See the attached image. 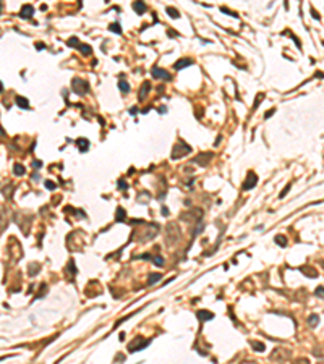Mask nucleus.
I'll return each mask as SVG.
<instances>
[{"label":"nucleus","mask_w":324,"mask_h":364,"mask_svg":"<svg viewBox=\"0 0 324 364\" xmlns=\"http://www.w3.org/2000/svg\"><path fill=\"white\" fill-rule=\"evenodd\" d=\"M76 144L79 147V151L84 152V151H88V147H89V141L86 138H79V139H76Z\"/></svg>","instance_id":"nucleus-12"},{"label":"nucleus","mask_w":324,"mask_h":364,"mask_svg":"<svg viewBox=\"0 0 324 364\" xmlns=\"http://www.w3.org/2000/svg\"><path fill=\"white\" fill-rule=\"evenodd\" d=\"M314 295H316V296H319V298H324V287H318Z\"/></svg>","instance_id":"nucleus-28"},{"label":"nucleus","mask_w":324,"mask_h":364,"mask_svg":"<svg viewBox=\"0 0 324 364\" xmlns=\"http://www.w3.org/2000/svg\"><path fill=\"white\" fill-rule=\"evenodd\" d=\"M250 345H251V348H253V350L259 351V353H261V351H264V350H266L264 343H261V342H254V340H251V342H250Z\"/></svg>","instance_id":"nucleus-17"},{"label":"nucleus","mask_w":324,"mask_h":364,"mask_svg":"<svg viewBox=\"0 0 324 364\" xmlns=\"http://www.w3.org/2000/svg\"><path fill=\"white\" fill-rule=\"evenodd\" d=\"M45 188H47V190H55V183H52V181H50V180H45Z\"/></svg>","instance_id":"nucleus-31"},{"label":"nucleus","mask_w":324,"mask_h":364,"mask_svg":"<svg viewBox=\"0 0 324 364\" xmlns=\"http://www.w3.org/2000/svg\"><path fill=\"white\" fill-rule=\"evenodd\" d=\"M151 261H152V262H154L156 265H159V267H161V265H164V259L161 257V256H154V257H152Z\"/></svg>","instance_id":"nucleus-27"},{"label":"nucleus","mask_w":324,"mask_h":364,"mask_svg":"<svg viewBox=\"0 0 324 364\" xmlns=\"http://www.w3.org/2000/svg\"><path fill=\"white\" fill-rule=\"evenodd\" d=\"M274 112H276L274 109H271V110H269V112H268V113H266V115H264V118H269V117H271V115H272V113H274Z\"/></svg>","instance_id":"nucleus-34"},{"label":"nucleus","mask_w":324,"mask_h":364,"mask_svg":"<svg viewBox=\"0 0 324 364\" xmlns=\"http://www.w3.org/2000/svg\"><path fill=\"white\" fill-rule=\"evenodd\" d=\"M152 76L154 78H157V79H164V81H170V73L169 71H166V70H162V68H159V66H154L152 68Z\"/></svg>","instance_id":"nucleus-4"},{"label":"nucleus","mask_w":324,"mask_h":364,"mask_svg":"<svg viewBox=\"0 0 324 364\" xmlns=\"http://www.w3.org/2000/svg\"><path fill=\"white\" fill-rule=\"evenodd\" d=\"M196 316H198V319H200L201 322H204V321H209V319H212V317H214V314H212V312H209V311H198L196 312Z\"/></svg>","instance_id":"nucleus-11"},{"label":"nucleus","mask_w":324,"mask_h":364,"mask_svg":"<svg viewBox=\"0 0 324 364\" xmlns=\"http://www.w3.org/2000/svg\"><path fill=\"white\" fill-rule=\"evenodd\" d=\"M32 165H34V167H36V168H41V165H42V162H41V160H34V162H32Z\"/></svg>","instance_id":"nucleus-33"},{"label":"nucleus","mask_w":324,"mask_h":364,"mask_svg":"<svg viewBox=\"0 0 324 364\" xmlns=\"http://www.w3.org/2000/svg\"><path fill=\"white\" fill-rule=\"evenodd\" d=\"M311 13H313V18H318V20H319V15H318V13H316V11H314V10H313V11H311Z\"/></svg>","instance_id":"nucleus-36"},{"label":"nucleus","mask_w":324,"mask_h":364,"mask_svg":"<svg viewBox=\"0 0 324 364\" xmlns=\"http://www.w3.org/2000/svg\"><path fill=\"white\" fill-rule=\"evenodd\" d=\"M149 342L151 340H141L139 337L136 338V340H133L132 343L128 345V350H130V353H135V351H141L144 348V346H147L149 345Z\"/></svg>","instance_id":"nucleus-3"},{"label":"nucleus","mask_w":324,"mask_h":364,"mask_svg":"<svg viewBox=\"0 0 324 364\" xmlns=\"http://www.w3.org/2000/svg\"><path fill=\"white\" fill-rule=\"evenodd\" d=\"M211 159H212V154L211 152H206V154H200V157H195V162L200 163V165H208Z\"/></svg>","instance_id":"nucleus-6"},{"label":"nucleus","mask_w":324,"mask_h":364,"mask_svg":"<svg viewBox=\"0 0 324 364\" xmlns=\"http://www.w3.org/2000/svg\"><path fill=\"white\" fill-rule=\"evenodd\" d=\"M0 134H5V133H3V131H2V128H0Z\"/></svg>","instance_id":"nucleus-39"},{"label":"nucleus","mask_w":324,"mask_h":364,"mask_svg":"<svg viewBox=\"0 0 324 364\" xmlns=\"http://www.w3.org/2000/svg\"><path fill=\"white\" fill-rule=\"evenodd\" d=\"M193 63V60L191 58H180V60H177L175 62V70H183V68H186V66H190Z\"/></svg>","instance_id":"nucleus-7"},{"label":"nucleus","mask_w":324,"mask_h":364,"mask_svg":"<svg viewBox=\"0 0 324 364\" xmlns=\"http://www.w3.org/2000/svg\"><path fill=\"white\" fill-rule=\"evenodd\" d=\"M276 243L280 244L282 248H285V246H287V238L284 236V235H277V236H276Z\"/></svg>","instance_id":"nucleus-21"},{"label":"nucleus","mask_w":324,"mask_h":364,"mask_svg":"<svg viewBox=\"0 0 324 364\" xmlns=\"http://www.w3.org/2000/svg\"><path fill=\"white\" fill-rule=\"evenodd\" d=\"M162 278V274H151L149 275V280H147V285H154V283L157 280H161Z\"/></svg>","instance_id":"nucleus-19"},{"label":"nucleus","mask_w":324,"mask_h":364,"mask_svg":"<svg viewBox=\"0 0 324 364\" xmlns=\"http://www.w3.org/2000/svg\"><path fill=\"white\" fill-rule=\"evenodd\" d=\"M130 113H132V115H135V113H138V109H136V107H132V109H130Z\"/></svg>","instance_id":"nucleus-35"},{"label":"nucleus","mask_w":324,"mask_h":364,"mask_svg":"<svg viewBox=\"0 0 324 364\" xmlns=\"http://www.w3.org/2000/svg\"><path fill=\"white\" fill-rule=\"evenodd\" d=\"M167 15L170 16V18H180V13H178V10L177 8H172V7H167Z\"/></svg>","instance_id":"nucleus-18"},{"label":"nucleus","mask_w":324,"mask_h":364,"mask_svg":"<svg viewBox=\"0 0 324 364\" xmlns=\"http://www.w3.org/2000/svg\"><path fill=\"white\" fill-rule=\"evenodd\" d=\"M300 270L303 272L305 275H308V277H311V278H314V277H318V272L314 270V269H311V267H300Z\"/></svg>","instance_id":"nucleus-14"},{"label":"nucleus","mask_w":324,"mask_h":364,"mask_svg":"<svg viewBox=\"0 0 324 364\" xmlns=\"http://www.w3.org/2000/svg\"><path fill=\"white\" fill-rule=\"evenodd\" d=\"M2 91H3V86H2V83H0V92H2Z\"/></svg>","instance_id":"nucleus-38"},{"label":"nucleus","mask_w":324,"mask_h":364,"mask_svg":"<svg viewBox=\"0 0 324 364\" xmlns=\"http://www.w3.org/2000/svg\"><path fill=\"white\" fill-rule=\"evenodd\" d=\"M16 105H18V107H21V109H29V102H28V99H25V97H20V96H18V97H16Z\"/></svg>","instance_id":"nucleus-15"},{"label":"nucleus","mask_w":324,"mask_h":364,"mask_svg":"<svg viewBox=\"0 0 324 364\" xmlns=\"http://www.w3.org/2000/svg\"><path fill=\"white\" fill-rule=\"evenodd\" d=\"M162 214H164V215H169V209L164 207V209H162Z\"/></svg>","instance_id":"nucleus-37"},{"label":"nucleus","mask_w":324,"mask_h":364,"mask_svg":"<svg viewBox=\"0 0 324 364\" xmlns=\"http://www.w3.org/2000/svg\"><path fill=\"white\" fill-rule=\"evenodd\" d=\"M32 13H34L32 5H23V8L20 11V16H21V18H31Z\"/></svg>","instance_id":"nucleus-8"},{"label":"nucleus","mask_w":324,"mask_h":364,"mask_svg":"<svg viewBox=\"0 0 324 364\" xmlns=\"http://www.w3.org/2000/svg\"><path fill=\"white\" fill-rule=\"evenodd\" d=\"M118 88H120V91H122L123 94L130 92V84H128L127 79H120V81H118Z\"/></svg>","instance_id":"nucleus-16"},{"label":"nucleus","mask_w":324,"mask_h":364,"mask_svg":"<svg viewBox=\"0 0 324 364\" xmlns=\"http://www.w3.org/2000/svg\"><path fill=\"white\" fill-rule=\"evenodd\" d=\"M68 270H70V274H71V277H75L76 275V267H75V261H70L68 262Z\"/></svg>","instance_id":"nucleus-23"},{"label":"nucleus","mask_w":324,"mask_h":364,"mask_svg":"<svg viewBox=\"0 0 324 364\" xmlns=\"http://www.w3.org/2000/svg\"><path fill=\"white\" fill-rule=\"evenodd\" d=\"M318 322H319V317H318V314H311V316L308 317V324H310L311 327H316Z\"/></svg>","instance_id":"nucleus-20"},{"label":"nucleus","mask_w":324,"mask_h":364,"mask_svg":"<svg viewBox=\"0 0 324 364\" xmlns=\"http://www.w3.org/2000/svg\"><path fill=\"white\" fill-rule=\"evenodd\" d=\"M133 8H135V11L138 15H143L146 11V3L143 2V0H136V2L133 3Z\"/></svg>","instance_id":"nucleus-10"},{"label":"nucleus","mask_w":324,"mask_h":364,"mask_svg":"<svg viewBox=\"0 0 324 364\" xmlns=\"http://www.w3.org/2000/svg\"><path fill=\"white\" fill-rule=\"evenodd\" d=\"M118 188H120V190H128V185L125 183L123 180H120V181H118Z\"/></svg>","instance_id":"nucleus-32"},{"label":"nucleus","mask_w":324,"mask_h":364,"mask_svg":"<svg viewBox=\"0 0 324 364\" xmlns=\"http://www.w3.org/2000/svg\"><path fill=\"white\" fill-rule=\"evenodd\" d=\"M190 152H191V147L186 143H183V141H180V143L175 144L173 151H172V159H180L186 154H190Z\"/></svg>","instance_id":"nucleus-2"},{"label":"nucleus","mask_w":324,"mask_h":364,"mask_svg":"<svg viewBox=\"0 0 324 364\" xmlns=\"http://www.w3.org/2000/svg\"><path fill=\"white\" fill-rule=\"evenodd\" d=\"M79 50H81L83 55H91V47H89V45H79Z\"/></svg>","instance_id":"nucleus-26"},{"label":"nucleus","mask_w":324,"mask_h":364,"mask_svg":"<svg viewBox=\"0 0 324 364\" xmlns=\"http://www.w3.org/2000/svg\"><path fill=\"white\" fill-rule=\"evenodd\" d=\"M220 10H222V11H224L225 15H230V16H234V18H238V15H237V13H234V11H232V10H227L225 7H222Z\"/></svg>","instance_id":"nucleus-29"},{"label":"nucleus","mask_w":324,"mask_h":364,"mask_svg":"<svg viewBox=\"0 0 324 364\" xmlns=\"http://www.w3.org/2000/svg\"><path fill=\"white\" fill-rule=\"evenodd\" d=\"M256 181H258V177H256V173H253V172H250L248 173V177H246V180H245V183H243V190H251V188H254L256 186Z\"/></svg>","instance_id":"nucleus-5"},{"label":"nucleus","mask_w":324,"mask_h":364,"mask_svg":"<svg viewBox=\"0 0 324 364\" xmlns=\"http://www.w3.org/2000/svg\"><path fill=\"white\" fill-rule=\"evenodd\" d=\"M15 175H20V177H21V175H25V167L20 165V163H16V165H15Z\"/></svg>","instance_id":"nucleus-25"},{"label":"nucleus","mask_w":324,"mask_h":364,"mask_svg":"<svg viewBox=\"0 0 324 364\" xmlns=\"http://www.w3.org/2000/svg\"><path fill=\"white\" fill-rule=\"evenodd\" d=\"M109 29L113 31V32H117V34H122V28H120V24H118V23H112V24L109 26Z\"/></svg>","instance_id":"nucleus-22"},{"label":"nucleus","mask_w":324,"mask_h":364,"mask_svg":"<svg viewBox=\"0 0 324 364\" xmlns=\"http://www.w3.org/2000/svg\"><path fill=\"white\" fill-rule=\"evenodd\" d=\"M149 89H151L149 81H144V83H143V86H141V91H139L138 99H139V100H144V99H146V96H147V92H149Z\"/></svg>","instance_id":"nucleus-9"},{"label":"nucleus","mask_w":324,"mask_h":364,"mask_svg":"<svg viewBox=\"0 0 324 364\" xmlns=\"http://www.w3.org/2000/svg\"><path fill=\"white\" fill-rule=\"evenodd\" d=\"M127 219V212H125L123 207H117V214H115V220L117 222H123Z\"/></svg>","instance_id":"nucleus-13"},{"label":"nucleus","mask_w":324,"mask_h":364,"mask_svg":"<svg viewBox=\"0 0 324 364\" xmlns=\"http://www.w3.org/2000/svg\"><path fill=\"white\" fill-rule=\"evenodd\" d=\"M71 89L78 96H84L89 91V84H88V81H84L81 78H75V79H71Z\"/></svg>","instance_id":"nucleus-1"},{"label":"nucleus","mask_w":324,"mask_h":364,"mask_svg":"<svg viewBox=\"0 0 324 364\" xmlns=\"http://www.w3.org/2000/svg\"><path fill=\"white\" fill-rule=\"evenodd\" d=\"M290 188H292V183H288L285 188H284V191L280 193V194H279V197H285V194H287V193H288V190H290Z\"/></svg>","instance_id":"nucleus-30"},{"label":"nucleus","mask_w":324,"mask_h":364,"mask_svg":"<svg viewBox=\"0 0 324 364\" xmlns=\"http://www.w3.org/2000/svg\"><path fill=\"white\" fill-rule=\"evenodd\" d=\"M70 47H79V42H78V37H70L68 39V42H67Z\"/></svg>","instance_id":"nucleus-24"}]
</instances>
